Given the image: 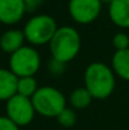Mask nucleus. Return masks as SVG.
Here are the masks:
<instances>
[{
	"label": "nucleus",
	"instance_id": "f257e3e1",
	"mask_svg": "<svg viewBox=\"0 0 129 130\" xmlns=\"http://www.w3.org/2000/svg\"><path fill=\"white\" fill-rule=\"evenodd\" d=\"M84 82L87 91L96 100L108 99L115 88V73L104 62H92L85 70Z\"/></svg>",
	"mask_w": 129,
	"mask_h": 130
},
{
	"label": "nucleus",
	"instance_id": "f03ea898",
	"mask_svg": "<svg viewBox=\"0 0 129 130\" xmlns=\"http://www.w3.org/2000/svg\"><path fill=\"white\" fill-rule=\"evenodd\" d=\"M81 49V37L80 33L68 25L60 27L54 33L52 41L49 42V51L52 58L68 63L79 54Z\"/></svg>",
	"mask_w": 129,
	"mask_h": 130
},
{
	"label": "nucleus",
	"instance_id": "7ed1b4c3",
	"mask_svg": "<svg viewBox=\"0 0 129 130\" xmlns=\"http://www.w3.org/2000/svg\"><path fill=\"white\" fill-rule=\"evenodd\" d=\"M37 114L44 118H57L67 106L65 95L56 87L42 86L32 97Z\"/></svg>",
	"mask_w": 129,
	"mask_h": 130
},
{
	"label": "nucleus",
	"instance_id": "20e7f679",
	"mask_svg": "<svg viewBox=\"0 0 129 130\" xmlns=\"http://www.w3.org/2000/svg\"><path fill=\"white\" fill-rule=\"evenodd\" d=\"M58 27L56 20L47 14H37L32 17L24 25L25 41L32 45L49 44Z\"/></svg>",
	"mask_w": 129,
	"mask_h": 130
},
{
	"label": "nucleus",
	"instance_id": "39448f33",
	"mask_svg": "<svg viewBox=\"0 0 129 130\" xmlns=\"http://www.w3.org/2000/svg\"><path fill=\"white\" fill-rule=\"evenodd\" d=\"M41 67V56L32 45H23L20 49L10 54L9 70L17 77L34 76Z\"/></svg>",
	"mask_w": 129,
	"mask_h": 130
},
{
	"label": "nucleus",
	"instance_id": "423d86ee",
	"mask_svg": "<svg viewBox=\"0 0 129 130\" xmlns=\"http://www.w3.org/2000/svg\"><path fill=\"white\" fill-rule=\"evenodd\" d=\"M5 111H6V116L11 121H14L19 128L29 125L37 114L34 110L32 99L18 95V93L6 101Z\"/></svg>",
	"mask_w": 129,
	"mask_h": 130
},
{
	"label": "nucleus",
	"instance_id": "0eeeda50",
	"mask_svg": "<svg viewBox=\"0 0 129 130\" xmlns=\"http://www.w3.org/2000/svg\"><path fill=\"white\" fill-rule=\"evenodd\" d=\"M101 0H70L68 13L79 24H90L97 19L101 13Z\"/></svg>",
	"mask_w": 129,
	"mask_h": 130
},
{
	"label": "nucleus",
	"instance_id": "6e6552de",
	"mask_svg": "<svg viewBox=\"0 0 129 130\" xmlns=\"http://www.w3.org/2000/svg\"><path fill=\"white\" fill-rule=\"evenodd\" d=\"M27 13L23 0H0V23L14 25L19 23Z\"/></svg>",
	"mask_w": 129,
	"mask_h": 130
},
{
	"label": "nucleus",
	"instance_id": "1a4fd4ad",
	"mask_svg": "<svg viewBox=\"0 0 129 130\" xmlns=\"http://www.w3.org/2000/svg\"><path fill=\"white\" fill-rule=\"evenodd\" d=\"M110 20L122 29L129 28V0H113L109 4Z\"/></svg>",
	"mask_w": 129,
	"mask_h": 130
},
{
	"label": "nucleus",
	"instance_id": "9d476101",
	"mask_svg": "<svg viewBox=\"0 0 129 130\" xmlns=\"http://www.w3.org/2000/svg\"><path fill=\"white\" fill-rule=\"evenodd\" d=\"M25 36L20 29H9L4 32L0 37V49L4 53L13 54L24 45Z\"/></svg>",
	"mask_w": 129,
	"mask_h": 130
},
{
	"label": "nucleus",
	"instance_id": "9b49d317",
	"mask_svg": "<svg viewBox=\"0 0 129 130\" xmlns=\"http://www.w3.org/2000/svg\"><path fill=\"white\" fill-rule=\"evenodd\" d=\"M18 80L9 68H0V101H8L17 95Z\"/></svg>",
	"mask_w": 129,
	"mask_h": 130
},
{
	"label": "nucleus",
	"instance_id": "f8f14e48",
	"mask_svg": "<svg viewBox=\"0 0 129 130\" xmlns=\"http://www.w3.org/2000/svg\"><path fill=\"white\" fill-rule=\"evenodd\" d=\"M111 68L118 77L129 82V48L117 51L113 54Z\"/></svg>",
	"mask_w": 129,
	"mask_h": 130
},
{
	"label": "nucleus",
	"instance_id": "ddd939ff",
	"mask_svg": "<svg viewBox=\"0 0 129 130\" xmlns=\"http://www.w3.org/2000/svg\"><path fill=\"white\" fill-rule=\"evenodd\" d=\"M92 99L94 97L91 96V93L87 91L86 87H77L70 95V104H71L72 109L82 110L91 104Z\"/></svg>",
	"mask_w": 129,
	"mask_h": 130
},
{
	"label": "nucleus",
	"instance_id": "4468645a",
	"mask_svg": "<svg viewBox=\"0 0 129 130\" xmlns=\"http://www.w3.org/2000/svg\"><path fill=\"white\" fill-rule=\"evenodd\" d=\"M38 88L39 87H38L37 80L34 78V76H31V77H19V80H18V87H17V93L32 99L33 95L37 92Z\"/></svg>",
	"mask_w": 129,
	"mask_h": 130
},
{
	"label": "nucleus",
	"instance_id": "2eb2a0df",
	"mask_svg": "<svg viewBox=\"0 0 129 130\" xmlns=\"http://www.w3.org/2000/svg\"><path fill=\"white\" fill-rule=\"evenodd\" d=\"M56 119H57V123L61 126H63V128H72L76 124V121H77V115H76L74 109L66 107Z\"/></svg>",
	"mask_w": 129,
	"mask_h": 130
},
{
	"label": "nucleus",
	"instance_id": "dca6fc26",
	"mask_svg": "<svg viewBox=\"0 0 129 130\" xmlns=\"http://www.w3.org/2000/svg\"><path fill=\"white\" fill-rule=\"evenodd\" d=\"M113 45L117 51H123L129 48V36L124 32H119L113 37Z\"/></svg>",
	"mask_w": 129,
	"mask_h": 130
},
{
	"label": "nucleus",
	"instance_id": "f3484780",
	"mask_svg": "<svg viewBox=\"0 0 129 130\" xmlns=\"http://www.w3.org/2000/svg\"><path fill=\"white\" fill-rule=\"evenodd\" d=\"M66 66H67V63H63V62H60V61L52 58V59L48 62V71H49V73L53 75V76H61V75L65 73Z\"/></svg>",
	"mask_w": 129,
	"mask_h": 130
},
{
	"label": "nucleus",
	"instance_id": "a211bd4d",
	"mask_svg": "<svg viewBox=\"0 0 129 130\" xmlns=\"http://www.w3.org/2000/svg\"><path fill=\"white\" fill-rule=\"evenodd\" d=\"M0 130H20V128L5 115L0 116Z\"/></svg>",
	"mask_w": 129,
	"mask_h": 130
},
{
	"label": "nucleus",
	"instance_id": "6ab92c4d",
	"mask_svg": "<svg viewBox=\"0 0 129 130\" xmlns=\"http://www.w3.org/2000/svg\"><path fill=\"white\" fill-rule=\"evenodd\" d=\"M23 1H24L27 13H34L37 9H39L42 6L46 0H23Z\"/></svg>",
	"mask_w": 129,
	"mask_h": 130
},
{
	"label": "nucleus",
	"instance_id": "aec40b11",
	"mask_svg": "<svg viewBox=\"0 0 129 130\" xmlns=\"http://www.w3.org/2000/svg\"><path fill=\"white\" fill-rule=\"evenodd\" d=\"M111 1H113V0H101V3H103V4H108V5H109Z\"/></svg>",
	"mask_w": 129,
	"mask_h": 130
}]
</instances>
